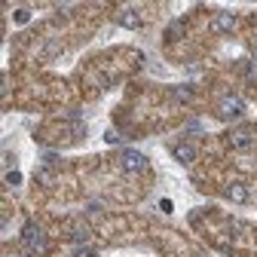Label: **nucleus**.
<instances>
[{
	"mask_svg": "<svg viewBox=\"0 0 257 257\" xmlns=\"http://www.w3.org/2000/svg\"><path fill=\"white\" fill-rule=\"evenodd\" d=\"M175 98L178 101H190L193 98V89L190 86H175Z\"/></svg>",
	"mask_w": 257,
	"mask_h": 257,
	"instance_id": "obj_12",
	"label": "nucleus"
},
{
	"mask_svg": "<svg viewBox=\"0 0 257 257\" xmlns=\"http://www.w3.org/2000/svg\"><path fill=\"white\" fill-rule=\"evenodd\" d=\"M230 144L239 147V150H242V147H251V135H248V132H233V135H230Z\"/></svg>",
	"mask_w": 257,
	"mask_h": 257,
	"instance_id": "obj_10",
	"label": "nucleus"
},
{
	"mask_svg": "<svg viewBox=\"0 0 257 257\" xmlns=\"http://www.w3.org/2000/svg\"><path fill=\"white\" fill-rule=\"evenodd\" d=\"M71 239H74V242H89V239H92V227H86V223H77L74 233H71Z\"/></svg>",
	"mask_w": 257,
	"mask_h": 257,
	"instance_id": "obj_8",
	"label": "nucleus"
},
{
	"mask_svg": "<svg viewBox=\"0 0 257 257\" xmlns=\"http://www.w3.org/2000/svg\"><path fill=\"white\" fill-rule=\"evenodd\" d=\"M104 141H107V144H116V141H122V138H119L116 132H107V135H104Z\"/></svg>",
	"mask_w": 257,
	"mask_h": 257,
	"instance_id": "obj_17",
	"label": "nucleus"
},
{
	"mask_svg": "<svg viewBox=\"0 0 257 257\" xmlns=\"http://www.w3.org/2000/svg\"><path fill=\"white\" fill-rule=\"evenodd\" d=\"M119 166H122V172L135 175V172H141V169L147 166V159H144V153H138V150H122V156H119Z\"/></svg>",
	"mask_w": 257,
	"mask_h": 257,
	"instance_id": "obj_2",
	"label": "nucleus"
},
{
	"mask_svg": "<svg viewBox=\"0 0 257 257\" xmlns=\"http://www.w3.org/2000/svg\"><path fill=\"white\" fill-rule=\"evenodd\" d=\"M34 178H37V184H43V187H52V184H55V178H52V172H49V169H37V172H34Z\"/></svg>",
	"mask_w": 257,
	"mask_h": 257,
	"instance_id": "obj_11",
	"label": "nucleus"
},
{
	"mask_svg": "<svg viewBox=\"0 0 257 257\" xmlns=\"http://www.w3.org/2000/svg\"><path fill=\"white\" fill-rule=\"evenodd\" d=\"M181 37H184V22H172L169 31H166V40L175 43V40H181Z\"/></svg>",
	"mask_w": 257,
	"mask_h": 257,
	"instance_id": "obj_9",
	"label": "nucleus"
},
{
	"mask_svg": "<svg viewBox=\"0 0 257 257\" xmlns=\"http://www.w3.org/2000/svg\"><path fill=\"white\" fill-rule=\"evenodd\" d=\"M22 242H25V248H28V254H31V257H37V254H43V251L49 248L46 233L37 227L34 220H28L25 227H22Z\"/></svg>",
	"mask_w": 257,
	"mask_h": 257,
	"instance_id": "obj_1",
	"label": "nucleus"
},
{
	"mask_svg": "<svg viewBox=\"0 0 257 257\" xmlns=\"http://www.w3.org/2000/svg\"><path fill=\"white\" fill-rule=\"evenodd\" d=\"M217 110H220V116H223V119H239V116L245 113V101H242V98H236V95H227V98L220 101V107H217Z\"/></svg>",
	"mask_w": 257,
	"mask_h": 257,
	"instance_id": "obj_3",
	"label": "nucleus"
},
{
	"mask_svg": "<svg viewBox=\"0 0 257 257\" xmlns=\"http://www.w3.org/2000/svg\"><path fill=\"white\" fill-rule=\"evenodd\" d=\"M172 153H175V159H178V163H193V159H196V150H193L190 144H175L172 147Z\"/></svg>",
	"mask_w": 257,
	"mask_h": 257,
	"instance_id": "obj_5",
	"label": "nucleus"
},
{
	"mask_svg": "<svg viewBox=\"0 0 257 257\" xmlns=\"http://www.w3.org/2000/svg\"><path fill=\"white\" fill-rule=\"evenodd\" d=\"M172 199H159V211H163V214H172Z\"/></svg>",
	"mask_w": 257,
	"mask_h": 257,
	"instance_id": "obj_15",
	"label": "nucleus"
},
{
	"mask_svg": "<svg viewBox=\"0 0 257 257\" xmlns=\"http://www.w3.org/2000/svg\"><path fill=\"white\" fill-rule=\"evenodd\" d=\"M10 257H13V254H10ZM16 257H22V254H16Z\"/></svg>",
	"mask_w": 257,
	"mask_h": 257,
	"instance_id": "obj_19",
	"label": "nucleus"
},
{
	"mask_svg": "<svg viewBox=\"0 0 257 257\" xmlns=\"http://www.w3.org/2000/svg\"><path fill=\"white\" fill-rule=\"evenodd\" d=\"M7 184H10V187H19V184H22V175H19V172H7Z\"/></svg>",
	"mask_w": 257,
	"mask_h": 257,
	"instance_id": "obj_14",
	"label": "nucleus"
},
{
	"mask_svg": "<svg viewBox=\"0 0 257 257\" xmlns=\"http://www.w3.org/2000/svg\"><path fill=\"white\" fill-rule=\"evenodd\" d=\"M211 31H214V34H233V31H236V16L217 13V16L211 19Z\"/></svg>",
	"mask_w": 257,
	"mask_h": 257,
	"instance_id": "obj_4",
	"label": "nucleus"
},
{
	"mask_svg": "<svg viewBox=\"0 0 257 257\" xmlns=\"http://www.w3.org/2000/svg\"><path fill=\"white\" fill-rule=\"evenodd\" d=\"M74 257H95V251H92V248H77Z\"/></svg>",
	"mask_w": 257,
	"mask_h": 257,
	"instance_id": "obj_16",
	"label": "nucleus"
},
{
	"mask_svg": "<svg viewBox=\"0 0 257 257\" xmlns=\"http://www.w3.org/2000/svg\"><path fill=\"white\" fill-rule=\"evenodd\" d=\"M248 77H251V80H257V58L251 61V71H248Z\"/></svg>",
	"mask_w": 257,
	"mask_h": 257,
	"instance_id": "obj_18",
	"label": "nucleus"
},
{
	"mask_svg": "<svg viewBox=\"0 0 257 257\" xmlns=\"http://www.w3.org/2000/svg\"><path fill=\"white\" fill-rule=\"evenodd\" d=\"M116 22H119L122 28H128V31H138V28H141V16H135L132 10H122V13L116 16Z\"/></svg>",
	"mask_w": 257,
	"mask_h": 257,
	"instance_id": "obj_6",
	"label": "nucleus"
},
{
	"mask_svg": "<svg viewBox=\"0 0 257 257\" xmlns=\"http://www.w3.org/2000/svg\"><path fill=\"white\" fill-rule=\"evenodd\" d=\"M13 22H16V25L31 22V10H16V13H13Z\"/></svg>",
	"mask_w": 257,
	"mask_h": 257,
	"instance_id": "obj_13",
	"label": "nucleus"
},
{
	"mask_svg": "<svg viewBox=\"0 0 257 257\" xmlns=\"http://www.w3.org/2000/svg\"><path fill=\"white\" fill-rule=\"evenodd\" d=\"M227 199H233V202H248L245 184H230V187H227Z\"/></svg>",
	"mask_w": 257,
	"mask_h": 257,
	"instance_id": "obj_7",
	"label": "nucleus"
}]
</instances>
